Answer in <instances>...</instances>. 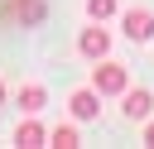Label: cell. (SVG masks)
Masks as SVG:
<instances>
[{
  "instance_id": "cell-11",
  "label": "cell",
  "mask_w": 154,
  "mask_h": 149,
  "mask_svg": "<svg viewBox=\"0 0 154 149\" xmlns=\"http://www.w3.org/2000/svg\"><path fill=\"white\" fill-rule=\"evenodd\" d=\"M0 101H5V82H0Z\"/></svg>"
},
{
  "instance_id": "cell-8",
  "label": "cell",
  "mask_w": 154,
  "mask_h": 149,
  "mask_svg": "<svg viewBox=\"0 0 154 149\" xmlns=\"http://www.w3.org/2000/svg\"><path fill=\"white\" fill-rule=\"evenodd\" d=\"M48 144H53V149H77L82 139H77L72 125H58V130H48Z\"/></svg>"
},
{
  "instance_id": "cell-2",
  "label": "cell",
  "mask_w": 154,
  "mask_h": 149,
  "mask_svg": "<svg viewBox=\"0 0 154 149\" xmlns=\"http://www.w3.org/2000/svg\"><path fill=\"white\" fill-rule=\"evenodd\" d=\"M120 24H125V34H130L135 43H149V38H154V14H149V10H125Z\"/></svg>"
},
{
  "instance_id": "cell-3",
  "label": "cell",
  "mask_w": 154,
  "mask_h": 149,
  "mask_svg": "<svg viewBox=\"0 0 154 149\" xmlns=\"http://www.w3.org/2000/svg\"><path fill=\"white\" fill-rule=\"evenodd\" d=\"M77 48H82V58H96V62H101V58L111 53V34H106L101 24H96V29H82V38H77Z\"/></svg>"
},
{
  "instance_id": "cell-1",
  "label": "cell",
  "mask_w": 154,
  "mask_h": 149,
  "mask_svg": "<svg viewBox=\"0 0 154 149\" xmlns=\"http://www.w3.org/2000/svg\"><path fill=\"white\" fill-rule=\"evenodd\" d=\"M91 87H96L101 96H120V91L130 87V77H125L120 62H101V67H91Z\"/></svg>"
},
{
  "instance_id": "cell-9",
  "label": "cell",
  "mask_w": 154,
  "mask_h": 149,
  "mask_svg": "<svg viewBox=\"0 0 154 149\" xmlns=\"http://www.w3.org/2000/svg\"><path fill=\"white\" fill-rule=\"evenodd\" d=\"M87 14H91L96 24H106V19L116 14V0H87Z\"/></svg>"
},
{
  "instance_id": "cell-6",
  "label": "cell",
  "mask_w": 154,
  "mask_h": 149,
  "mask_svg": "<svg viewBox=\"0 0 154 149\" xmlns=\"http://www.w3.org/2000/svg\"><path fill=\"white\" fill-rule=\"evenodd\" d=\"M43 139H48V130H43L38 120H24V125L14 130V144H24V149H38Z\"/></svg>"
},
{
  "instance_id": "cell-5",
  "label": "cell",
  "mask_w": 154,
  "mask_h": 149,
  "mask_svg": "<svg viewBox=\"0 0 154 149\" xmlns=\"http://www.w3.org/2000/svg\"><path fill=\"white\" fill-rule=\"evenodd\" d=\"M120 96H125V115H130V120H144V115L154 111V96H149L144 87H140V91H130V87H125Z\"/></svg>"
},
{
  "instance_id": "cell-10",
  "label": "cell",
  "mask_w": 154,
  "mask_h": 149,
  "mask_svg": "<svg viewBox=\"0 0 154 149\" xmlns=\"http://www.w3.org/2000/svg\"><path fill=\"white\" fill-rule=\"evenodd\" d=\"M144 144H154V125H149V130H144Z\"/></svg>"
},
{
  "instance_id": "cell-7",
  "label": "cell",
  "mask_w": 154,
  "mask_h": 149,
  "mask_svg": "<svg viewBox=\"0 0 154 149\" xmlns=\"http://www.w3.org/2000/svg\"><path fill=\"white\" fill-rule=\"evenodd\" d=\"M43 101H48V91L38 87V82H29V87H19V106L34 115V111H43Z\"/></svg>"
},
{
  "instance_id": "cell-4",
  "label": "cell",
  "mask_w": 154,
  "mask_h": 149,
  "mask_svg": "<svg viewBox=\"0 0 154 149\" xmlns=\"http://www.w3.org/2000/svg\"><path fill=\"white\" fill-rule=\"evenodd\" d=\"M72 115H77V120H96V115H101V91H96V87L77 91V96H72Z\"/></svg>"
}]
</instances>
